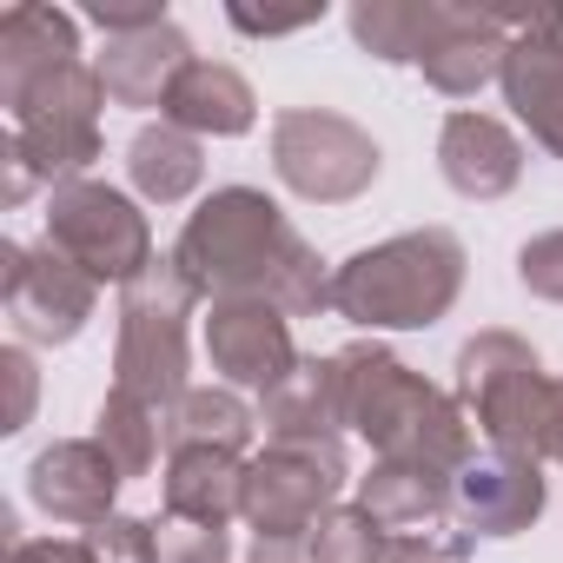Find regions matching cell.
I'll return each mask as SVG.
<instances>
[{
    "label": "cell",
    "mask_w": 563,
    "mask_h": 563,
    "mask_svg": "<svg viewBox=\"0 0 563 563\" xmlns=\"http://www.w3.org/2000/svg\"><path fill=\"white\" fill-rule=\"evenodd\" d=\"M378 166V140L332 107H286L272 120V173L312 206H352L358 192H372Z\"/></svg>",
    "instance_id": "ba28073f"
},
{
    "label": "cell",
    "mask_w": 563,
    "mask_h": 563,
    "mask_svg": "<svg viewBox=\"0 0 563 563\" xmlns=\"http://www.w3.org/2000/svg\"><path fill=\"white\" fill-rule=\"evenodd\" d=\"M47 245L67 252L93 286H120V292L159 258L140 199L107 179H67L47 192Z\"/></svg>",
    "instance_id": "52a82bcc"
},
{
    "label": "cell",
    "mask_w": 563,
    "mask_h": 563,
    "mask_svg": "<svg viewBox=\"0 0 563 563\" xmlns=\"http://www.w3.org/2000/svg\"><path fill=\"white\" fill-rule=\"evenodd\" d=\"M93 444L113 457L120 477H146V471L159 464V451H173L166 411L146 405V398H133V391H107V405H100V418H93Z\"/></svg>",
    "instance_id": "484cf974"
},
{
    "label": "cell",
    "mask_w": 563,
    "mask_h": 563,
    "mask_svg": "<svg viewBox=\"0 0 563 563\" xmlns=\"http://www.w3.org/2000/svg\"><path fill=\"white\" fill-rule=\"evenodd\" d=\"M358 510L391 530V537H431L438 523H451V477L424 471V464H372V477H358Z\"/></svg>",
    "instance_id": "44dd1931"
},
{
    "label": "cell",
    "mask_w": 563,
    "mask_h": 563,
    "mask_svg": "<svg viewBox=\"0 0 563 563\" xmlns=\"http://www.w3.org/2000/svg\"><path fill=\"white\" fill-rule=\"evenodd\" d=\"M100 107H107V87H100V67L93 60H74L47 80H34L8 120V206H21L41 179L47 192L67 186V179H87V166L100 159Z\"/></svg>",
    "instance_id": "277c9868"
},
{
    "label": "cell",
    "mask_w": 563,
    "mask_h": 563,
    "mask_svg": "<svg viewBox=\"0 0 563 563\" xmlns=\"http://www.w3.org/2000/svg\"><path fill=\"white\" fill-rule=\"evenodd\" d=\"M464 239L444 225L398 232L385 245L352 252L332 272V312L365 332H424L464 292Z\"/></svg>",
    "instance_id": "3957f363"
},
{
    "label": "cell",
    "mask_w": 563,
    "mask_h": 563,
    "mask_svg": "<svg viewBox=\"0 0 563 563\" xmlns=\"http://www.w3.org/2000/svg\"><path fill=\"white\" fill-rule=\"evenodd\" d=\"M0 372H8V385H14V411H8V424H0V431H21L34 418V358L14 345V352H0Z\"/></svg>",
    "instance_id": "1f68e13d"
},
{
    "label": "cell",
    "mask_w": 563,
    "mask_h": 563,
    "mask_svg": "<svg viewBox=\"0 0 563 563\" xmlns=\"http://www.w3.org/2000/svg\"><path fill=\"white\" fill-rule=\"evenodd\" d=\"M345 365V418L352 431L385 457V464H424L457 477L477 457V431L464 418V405L438 385H424L398 352H385L378 339H358L339 352Z\"/></svg>",
    "instance_id": "7a4b0ae2"
},
{
    "label": "cell",
    "mask_w": 563,
    "mask_h": 563,
    "mask_svg": "<svg viewBox=\"0 0 563 563\" xmlns=\"http://www.w3.org/2000/svg\"><path fill=\"white\" fill-rule=\"evenodd\" d=\"M352 21V41L385 60V67H418L424 60V41L438 27V0H358L345 14Z\"/></svg>",
    "instance_id": "d4e9b609"
},
{
    "label": "cell",
    "mask_w": 563,
    "mask_h": 563,
    "mask_svg": "<svg viewBox=\"0 0 563 563\" xmlns=\"http://www.w3.org/2000/svg\"><path fill=\"white\" fill-rule=\"evenodd\" d=\"M510 27L517 14H490V8H457L438 0V27L424 41V87H438L444 100H471L490 80H504V54H510Z\"/></svg>",
    "instance_id": "5bb4252c"
},
{
    "label": "cell",
    "mask_w": 563,
    "mask_h": 563,
    "mask_svg": "<svg viewBox=\"0 0 563 563\" xmlns=\"http://www.w3.org/2000/svg\"><path fill=\"white\" fill-rule=\"evenodd\" d=\"M504 100L530 126V140L563 159V14H517L504 54Z\"/></svg>",
    "instance_id": "4fadbf2b"
},
{
    "label": "cell",
    "mask_w": 563,
    "mask_h": 563,
    "mask_svg": "<svg viewBox=\"0 0 563 563\" xmlns=\"http://www.w3.org/2000/svg\"><path fill=\"white\" fill-rule=\"evenodd\" d=\"M8 563H93L87 543H67V537H21L8 550Z\"/></svg>",
    "instance_id": "d6a6232c"
},
{
    "label": "cell",
    "mask_w": 563,
    "mask_h": 563,
    "mask_svg": "<svg viewBox=\"0 0 563 563\" xmlns=\"http://www.w3.org/2000/svg\"><path fill=\"white\" fill-rule=\"evenodd\" d=\"M312 563H391V530H378L358 504H339L312 530Z\"/></svg>",
    "instance_id": "4316f807"
},
{
    "label": "cell",
    "mask_w": 563,
    "mask_h": 563,
    "mask_svg": "<svg viewBox=\"0 0 563 563\" xmlns=\"http://www.w3.org/2000/svg\"><path fill=\"white\" fill-rule=\"evenodd\" d=\"M543 517V464L523 451H484L451 477V523L477 537H517Z\"/></svg>",
    "instance_id": "7c38bea8"
},
{
    "label": "cell",
    "mask_w": 563,
    "mask_h": 563,
    "mask_svg": "<svg viewBox=\"0 0 563 563\" xmlns=\"http://www.w3.org/2000/svg\"><path fill=\"white\" fill-rule=\"evenodd\" d=\"M245 563H312V543H292V537H258Z\"/></svg>",
    "instance_id": "d590c367"
},
{
    "label": "cell",
    "mask_w": 563,
    "mask_h": 563,
    "mask_svg": "<svg viewBox=\"0 0 563 563\" xmlns=\"http://www.w3.org/2000/svg\"><path fill=\"white\" fill-rule=\"evenodd\" d=\"M80 60V21L60 8H41V0H21V8L0 14V107H14L34 80L60 74Z\"/></svg>",
    "instance_id": "ac0fdd59"
},
{
    "label": "cell",
    "mask_w": 563,
    "mask_h": 563,
    "mask_svg": "<svg viewBox=\"0 0 563 563\" xmlns=\"http://www.w3.org/2000/svg\"><path fill=\"white\" fill-rule=\"evenodd\" d=\"M258 424H265V444L339 438L352 424L345 418V365H339V352L332 358H299L286 378L258 398Z\"/></svg>",
    "instance_id": "e0dca14e"
},
{
    "label": "cell",
    "mask_w": 563,
    "mask_h": 563,
    "mask_svg": "<svg viewBox=\"0 0 563 563\" xmlns=\"http://www.w3.org/2000/svg\"><path fill=\"white\" fill-rule=\"evenodd\" d=\"M173 265L186 272V286L206 306L212 299H272L286 319L332 312L325 258L258 186H219L212 199H199V212L179 225Z\"/></svg>",
    "instance_id": "6da1fadb"
},
{
    "label": "cell",
    "mask_w": 563,
    "mask_h": 563,
    "mask_svg": "<svg viewBox=\"0 0 563 563\" xmlns=\"http://www.w3.org/2000/svg\"><path fill=\"white\" fill-rule=\"evenodd\" d=\"M537 464H563V378H550L543 424H537Z\"/></svg>",
    "instance_id": "836d02e7"
},
{
    "label": "cell",
    "mask_w": 563,
    "mask_h": 563,
    "mask_svg": "<svg viewBox=\"0 0 563 563\" xmlns=\"http://www.w3.org/2000/svg\"><path fill=\"white\" fill-rule=\"evenodd\" d=\"M192 60H199V54H192V41L166 21V27H146V34L107 41V54H100L93 67H100V87H107V100H113V107L146 113V107H166L173 80H179Z\"/></svg>",
    "instance_id": "ffe728a7"
},
{
    "label": "cell",
    "mask_w": 563,
    "mask_h": 563,
    "mask_svg": "<svg viewBox=\"0 0 563 563\" xmlns=\"http://www.w3.org/2000/svg\"><path fill=\"white\" fill-rule=\"evenodd\" d=\"M252 431H258V411H252L232 385H192V391L173 405V418H166L173 451H232V457H245ZM173 451H166V457H173Z\"/></svg>",
    "instance_id": "cb8c5ba5"
},
{
    "label": "cell",
    "mask_w": 563,
    "mask_h": 563,
    "mask_svg": "<svg viewBox=\"0 0 563 563\" xmlns=\"http://www.w3.org/2000/svg\"><path fill=\"white\" fill-rule=\"evenodd\" d=\"M451 398L464 405L471 431L490 438V451H523L537 457V424H543V398H550V372L543 358L517 339V332H477L457 345V378Z\"/></svg>",
    "instance_id": "8992f818"
},
{
    "label": "cell",
    "mask_w": 563,
    "mask_h": 563,
    "mask_svg": "<svg viewBox=\"0 0 563 563\" xmlns=\"http://www.w3.org/2000/svg\"><path fill=\"white\" fill-rule=\"evenodd\" d=\"M192 306L199 292L186 286V272L166 258H153L133 286L120 292V332H113V391H133L146 405H159L173 418V405L192 391Z\"/></svg>",
    "instance_id": "5b68a950"
},
{
    "label": "cell",
    "mask_w": 563,
    "mask_h": 563,
    "mask_svg": "<svg viewBox=\"0 0 563 563\" xmlns=\"http://www.w3.org/2000/svg\"><path fill=\"white\" fill-rule=\"evenodd\" d=\"M166 517L225 530L245 517V457L232 451H173L166 457Z\"/></svg>",
    "instance_id": "7402d4cb"
},
{
    "label": "cell",
    "mask_w": 563,
    "mask_h": 563,
    "mask_svg": "<svg viewBox=\"0 0 563 563\" xmlns=\"http://www.w3.org/2000/svg\"><path fill=\"white\" fill-rule=\"evenodd\" d=\"M120 484H126V477L113 471V457H107L93 438H60V444H47V451L27 464V497H34V510H47L54 523H80V530H93V523L113 517Z\"/></svg>",
    "instance_id": "9a60e30c"
},
{
    "label": "cell",
    "mask_w": 563,
    "mask_h": 563,
    "mask_svg": "<svg viewBox=\"0 0 563 563\" xmlns=\"http://www.w3.org/2000/svg\"><path fill=\"white\" fill-rule=\"evenodd\" d=\"M87 21L107 41H126V34H146V27H166V0H93Z\"/></svg>",
    "instance_id": "4dcf8cb0"
},
{
    "label": "cell",
    "mask_w": 563,
    "mask_h": 563,
    "mask_svg": "<svg viewBox=\"0 0 563 563\" xmlns=\"http://www.w3.org/2000/svg\"><path fill=\"white\" fill-rule=\"evenodd\" d=\"M159 120L179 126V133H192V140H239V133H252V120H258V93H252V80H245L239 67L199 54V60L173 80Z\"/></svg>",
    "instance_id": "d6986e66"
},
{
    "label": "cell",
    "mask_w": 563,
    "mask_h": 563,
    "mask_svg": "<svg viewBox=\"0 0 563 563\" xmlns=\"http://www.w3.org/2000/svg\"><path fill=\"white\" fill-rule=\"evenodd\" d=\"M345 444L339 438H292V444H265L245 457V523L258 537H292L306 543L345 490Z\"/></svg>",
    "instance_id": "9c48e42d"
},
{
    "label": "cell",
    "mask_w": 563,
    "mask_h": 563,
    "mask_svg": "<svg viewBox=\"0 0 563 563\" xmlns=\"http://www.w3.org/2000/svg\"><path fill=\"white\" fill-rule=\"evenodd\" d=\"M517 286L543 306H563V225L517 245Z\"/></svg>",
    "instance_id": "f1b7e54d"
},
{
    "label": "cell",
    "mask_w": 563,
    "mask_h": 563,
    "mask_svg": "<svg viewBox=\"0 0 563 563\" xmlns=\"http://www.w3.org/2000/svg\"><path fill=\"white\" fill-rule=\"evenodd\" d=\"M159 563H232V537L206 523H159Z\"/></svg>",
    "instance_id": "f546056e"
},
{
    "label": "cell",
    "mask_w": 563,
    "mask_h": 563,
    "mask_svg": "<svg viewBox=\"0 0 563 563\" xmlns=\"http://www.w3.org/2000/svg\"><path fill=\"white\" fill-rule=\"evenodd\" d=\"M438 173L464 199H504L523 179V140L497 113H451L438 126Z\"/></svg>",
    "instance_id": "2e32d148"
},
{
    "label": "cell",
    "mask_w": 563,
    "mask_h": 563,
    "mask_svg": "<svg viewBox=\"0 0 563 563\" xmlns=\"http://www.w3.org/2000/svg\"><path fill=\"white\" fill-rule=\"evenodd\" d=\"M80 543L93 550V563H159V530L146 517H126V510H113L107 523H93Z\"/></svg>",
    "instance_id": "83f0119b"
},
{
    "label": "cell",
    "mask_w": 563,
    "mask_h": 563,
    "mask_svg": "<svg viewBox=\"0 0 563 563\" xmlns=\"http://www.w3.org/2000/svg\"><path fill=\"white\" fill-rule=\"evenodd\" d=\"M0 292H8V319L27 345H67L87 332L100 286L54 245H0Z\"/></svg>",
    "instance_id": "30bf717a"
},
{
    "label": "cell",
    "mask_w": 563,
    "mask_h": 563,
    "mask_svg": "<svg viewBox=\"0 0 563 563\" xmlns=\"http://www.w3.org/2000/svg\"><path fill=\"white\" fill-rule=\"evenodd\" d=\"M199 345H206V365L232 391H258V398L299 365L292 319L272 299H212L206 319H199Z\"/></svg>",
    "instance_id": "8fae6325"
},
{
    "label": "cell",
    "mask_w": 563,
    "mask_h": 563,
    "mask_svg": "<svg viewBox=\"0 0 563 563\" xmlns=\"http://www.w3.org/2000/svg\"><path fill=\"white\" fill-rule=\"evenodd\" d=\"M126 179H133L140 199L179 206V199H192L199 179H206V146H199L192 133L166 126V120H159V126H140L133 146H126Z\"/></svg>",
    "instance_id": "603a6c76"
},
{
    "label": "cell",
    "mask_w": 563,
    "mask_h": 563,
    "mask_svg": "<svg viewBox=\"0 0 563 563\" xmlns=\"http://www.w3.org/2000/svg\"><path fill=\"white\" fill-rule=\"evenodd\" d=\"M319 14H325V8H312V14H265V21H258V14L232 8V27H239V34H299V27H312Z\"/></svg>",
    "instance_id": "e575fe53"
}]
</instances>
